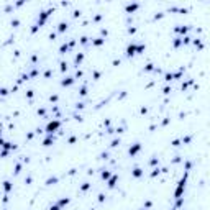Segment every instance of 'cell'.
<instances>
[{
    "label": "cell",
    "mask_w": 210,
    "mask_h": 210,
    "mask_svg": "<svg viewBox=\"0 0 210 210\" xmlns=\"http://www.w3.org/2000/svg\"><path fill=\"white\" fill-rule=\"evenodd\" d=\"M58 128H59V121H51V123L46 127V131L48 133H52L54 130H58Z\"/></svg>",
    "instance_id": "cell-1"
},
{
    "label": "cell",
    "mask_w": 210,
    "mask_h": 210,
    "mask_svg": "<svg viewBox=\"0 0 210 210\" xmlns=\"http://www.w3.org/2000/svg\"><path fill=\"white\" fill-rule=\"evenodd\" d=\"M139 149H141V145H139V143H136V145L133 146V148H130V154H131V156H133V154H136V153H138Z\"/></svg>",
    "instance_id": "cell-2"
},
{
    "label": "cell",
    "mask_w": 210,
    "mask_h": 210,
    "mask_svg": "<svg viewBox=\"0 0 210 210\" xmlns=\"http://www.w3.org/2000/svg\"><path fill=\"white\" fill-rule=\"evenodd\" d=\"M133 176H135V177H139V176H143V171H141V169H138V167H136V169L133 171Z\"/></svg>",
    "instance_id": "cell-3"
},
{
    "label": "cell",
    "mask_w": 210,
    "mask_h": 210,
    "mask_svg": "<svg viewBox=\"0 0 210 210\" xmlns=\"http://www.w3.org/2000/svg\"><path fill=\"white\" fill-rule=\"evenodd\" d=\"M52 141H54V138H52V136H48V138L44 139V146H49Z\"/></svg>",
    "instance_id": "cell-4"
},
{
    "label": "cell",
    "mask_w": 210,
    "mask_h": 210,
    "mask_svg": "<svg viewBox=\"0 0 210 210\" xmlns=\"http://www.w3.org/2000/svg\"><path fill=\"white\" fill-rule=\"evenodd\" d=\"M3 184H5V185H3V187H5V190H7V192H8L10 189H12V184H10L8 181H7V182H3Z\"/></svg>",
    "instance_id": "cell-5"
},
{
    "label": "cell",
    "mask_w": 210,
    "mask_h": 210,
    "mask_svg": "<svg viewBox=\"0 0 210 210\" xmlns=\"http://www.w3.org/2000/svg\"><path fill=\"white\" fill-rule=\"evenodd\" d=\"M71 84H72V79L71 77H69L67 80H62V85H71Z\"/></svg>",
    "instance_id": "cell-6"
},
{
    "label": "cell",
    "mask_w": 210,
    "mask_h": 210,
    "mask_svg": "<svg viewBox=\"0 0 210 210\" xmlns=\"http://www.w3.org/2000/svg\"><path fill=\"white\" fill-rule=\"evenodd\" d=\"M115 181H117V176H115V177H113V179H112V181H110V182H108V185H110V187H113V185H115Z\"/></svg>",
    "instance_id": "cell-7"
},
{
    "label": "cell",
    "mask_w": 210,
    "mask_h": 210,
    "mask_svg": "<svg viewBox=\"0 0 210 210\" xmlns=\"http://www.w3.org/2000/svg\"><path fill=\"white\" fill-rule=\"evenodd\" d=\"M108 176H110V172H103V174H102V177H103V179H107Z\"/></svg>",
    "instance_id": "cell-8"
}]
</instances>
